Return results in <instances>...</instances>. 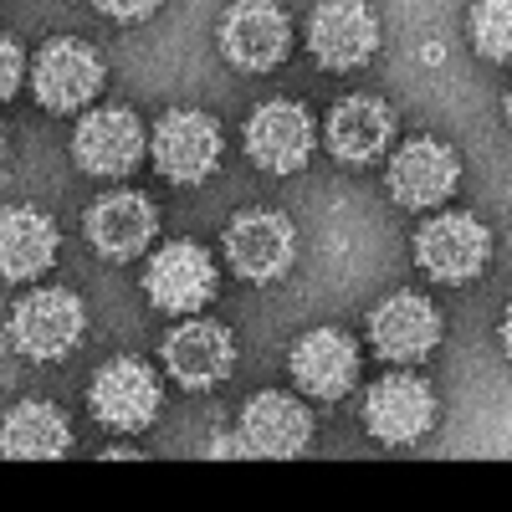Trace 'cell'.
Listing matches in <instances>:
<instances>
[{
    "label": "cell",
    "mask_w": 512,
    "mask_h": 512,
    "mask_svg": "<svg viewBox=\"0 0 512 512\" xmlns=\"http://www.w3.org/2000/svg\"><path fill=\"white\" fill-rule=\"evenodd\" d=\"M82 328H88V313H82V297L67 287H36L11 308V344L36 364L67 359L82 344Z\"/></svg>",
    "instance_id": "1"
},
{
    "label": "cell",
    "mask_w": 512,
    "mask_h": 512,
    "mask_svg": "<svg viewBox=\"0 0 512 512\" xmlns=\"http://www.w3.org/2000/svg\"><path fill=\"white\" fill-rule=\"evenodd\" d=\"M415 262L425 277H436L446 287H461L487 272L492 262V231L477 216H461V210H446V216H431L415 231Z\"/></svg>",
    "instance_id": "2"
},
{
    "label": "cell",
    "mask_w": 512,
    "mask_h": 512,
    "mask_svg": "<svg viewBox=\"0 0 512 512\" xmlns=\"http://www.w3.org/2000/svg\"><path fill=\"white\" fill-rule=\"evenodd\" d=\"M88 405H93V420L103 431H118V436H139L159 420V405H164V390H159V374L144 364V359H113L93 374V390H88Z\"/></svg>",
    "instance_id": "3"
},
{
    "label": "cell",
    "mask_w": 512,
    "mask_h": 512,
    "mask_svg": "<svg viewBox=\"0 0 512 512\" xmlns=\"http://www.w3.org/2000/svg\"><path fill=\"white\" fill-rule=\"evenodd\" d=\"M221 123L200 108H169L154 123V169L169 185H200L221 164Z\"/></svg>",
    "instance_id": "4"
},
{
    "label": "cell",
    "mask_w": 512,
    "mask_h": 512,
    "mask_svg": "<svg viewBox=\"0 0 512 512\" xmlns=\"http://www.w3.org/2000/svg\"><path fill=\"white\" fill-rule=\"evenodd\" d=\"M436 425V390L420 374H384L364 390V431L384 446H410Z\"/></svg>",
    "instance_id": "5"
},
{
    "label": "cell",
    "mask_w": 512,
    "mask_h": 512,
    "mask_svg": "<svg viewBox=\"0 0 512 512\" xmlns=\"http://www.w3.org/2000/svg\"><path fill=\"white\" fill-rule=\"evenodd\" d=\"M103 88V57L77 36H57L36 52L31 67V93L47 113H77L88 108Z\"/></svg>",
    "instance_id": "6"
},
{
    "label": "cell",
    "mask_w": 512,
    "mask_h": 512,
    "mask_svg": "<svg viewBox=\"0 0 512 512\" xmlns=\"http://www.w3.org/2000/svg\"><path fill=\"white\" fill-rule=\"evenodd\" d=\"M226 262L241 282H282L297 262V231L277 210H246L226 226Z\"/></svg>",
    "instance_id": "7"
},
{
    "label": "cell",
    "mask_w": 512,
    "mask_h": 512,
    "mask_svg": "<svg viewBox=\"0 0 512 512\" xmlns=\"http://www.w3.org/2000/svg\"><path fill=\"white\" fill-rule=\"evenodd\" d=\"M144 149H149V134H144V123L128 108H98V113L77 118L72 159H77V169H88V175H98V180L134 175Z\"/></svg>",
    "instance_id": "8"
},
{
    "label": "cell",
    "mask_w": 512,
    "mask_h": 512,
    "mask_svg": "<svg viewBox=\"0 0 512 512\" xmlns=\"http://www.w3.org/2000/svg\"><path fill=\"white\" fill-rule=\"evenodd\" d=\"M221 57L241 72H272L292 52V21L272 0H236L221 16Z\"/></svg>",
    "instance_id": "9"
},
{
    "label": "cell",
    "mask_w": 512,
    "mask_h": 512,
    "mask_svg": "<svg viewBox=\"0 0 512 512\" xmlns=\"http://www.w3.org/2000/svg\"><path fill=\"white\" fill-rule=\"evenodd\" d=\"M144 292L159 313L190 318L216 297V262H210V251L195 246V241H169V246L154 251V262L144 272Z\"/></svg>",
    "instance_id": "10"
},
{
    "label": "cell",
    "mask_w": 512,
    "mask_h": 512,
    "mask_svg": "<svg viewBox=\"0 0 512 512\" xmlns=\"http://www.w3.org/2000/svg\"><path fill=\"white\" fill-rule=\"evenodd\" d=\"M308 52L328 72H359L379 52V16L364 0H323L308 16Z\"/></svg>",
    "instance_id": "11"
},
{
    "label": "cell",
    "mask_w": 512,
    "mask_h": 512,
    "mask_svg": "<svg viewBox=\"0 0 512 512\" xmlns=\"http://www.w3.org/2000/svg\"><path fill=\"white\" fill-rule=\"evenodd\" d=\"M292 379L308 400H349L359 384V344L344 328H313L292 344Z\"/></svg>",
    "instance_id": "12"
},
{
    "label": "cell",
    "mask_w": 512,
    "mask_h": 512,
    "mask_svg": "<svg viewBox=\"0 0 512 512\" xmlns=\"http://www.w3.org/2000/svg\"><path fill=\"white\" fill-rule=\"evenodd\" d=\"M369 344L390 364H420L441 344V313L431 297L420 292H395L369 313Z\"/></svg>",
    "instance_id": "13"
},
{
    "label": "cell",
    "mask_w": 512,
    "mask_h": 512,
    "mask_svg": "<svg viewBox=\"0 0 512 512\" xmlns=\"http://www.w3.org/2000/svg\"><path fill=\"white\" fill-rule=\"evenodd\" d=\"M313 139V118L287 98H272L246 118V154L267 175H297L313 154Z\"/></svg>",
    "instance_id": "14"
},
{
    "label": "cell",
    "mask_w": 512,
    "mask_h": 512,
    "mask_svg": "<svg viewBox=\"0 0 512 512\" xmlns=\"http://www.w3.org/2000/svg\"><path fill=\"white\" fill-rule=\"evenodd\" d=\"M461 180V159L441 139H410L390 159V195L405 210H436L456 195Z\"/></svg>",
    "instance_id": "15"
},
{
    "label": "cell",
    "mask_w": 512,
    "mask_h": 512,
    "mask_svg": "<svg viewBox=\"0 0 512 512\" xmlns=\"http://www.w3.org/2000/svg\"><path fill=\"white\" fill-rule=\"evenodd\" d=\"M164 369L185 390H216L236 369V338L210 318H190L164 338Z\"/></svg>",
    "instance_id": "16"
},
{
    "label": "cell",
    "mask_w": 512,
    "mask_h": 512,
    "mask_svg": "<svg viewBox=\"0 0 512 512\" xmlns=\"http://www.w3.org/2000/svg\"><path fill=\"white\" fill-rule=\"evenodd\" d=\"M313 441V415L303 400H292L282 390L251 395L241 410V451L251 456H303Z\"/></svg>",
    "instance_id": "17"
},
{
    "label": "cell",
    "mask_w": 512,
    "mask_h": 512,
    "mask_svg": "<svg viewBox=\"0 0 512 512\" xmlns=\"http://www.w3.org/2000/svg\"><path fill=\"white\" fill-rule=\"evenodd\" d=\"M154 236H159V210L139 190L103 195L88 210V241H93L98 256H108V262H134L139 251L154 246Z\"/></svg>",
    "instance_id": "18"
},
{
    "label": "cell",
    "mask_w": 512,
    "mask_h": 512,
    "mask_svg": "<svg viewBox=\"0 0 512 512\" xmlns=\"http://www.w3.org/2000/svg\"><path fill=\"white\" fill-rule=\"evenodd\" d=\"M328 149L344 164H374L395 139V118L379 98H344L328 113Z\"/></svg>",
    "instance_id": "19"
},
{
    "label": "cell",
    "mask_w": 512,
    "mask_h": 512,
    "mask_svg": "<svg viewBox=\"0 0 512 512\" xmlns=\"http://www.w3.org/2000/svg\"><path fill=\"white\" fill-rule=\"evenodd\" d=\"M0 262H6V282H31L52 272L57 262V226L31 205H11L6 226H0Z\"/></svg>",
    "instance_id": "20"
},
{
    "label": "cell",
    "mask_w": 512,
    "mask_h": 512,
    "mask_svg": "<svg viewBox=\"0 0 512 512\" xmlns=\"http://www.w3.org/2000/svg\"><path fill=\"white\" fill-rule=\"evenodd\" d=\"M67 446H72V425L47 400H21L6 415V431H0V451L11 461H52L67 456Z\"/></svg>",
    "instance_id": "21"
},
{
    "label": "cell",
    "mask_w": 512,
    "mask_h": 512,
    "mask_svg": "<svg viewBox=\"0 0 512 512\" xmlns=\"http://www.w3.org/2000/svg\"><path fill=\"white\" fill-rule=\"evenodd\" d=\"M472 47L487 62H512V0H477L472 6Z\"/></svg>",
    "instance_id": "22"
},
{
    "label": "cell",
    "mask_w": 512,
    "mask_h": 512,
    "mask_svg": "<svg viewBox=\"0 0 512 512\" xmlns=\"http://www.w3.org/2000/svg\"><path fill=\"white\" fill-rule=\"evenodd\" d=\"M93 6L108 16V21H123V26H134V21H144V16H154L164 0H93Z\"/></svg>",
    "instance_id": "23"
},
{
    "label": "cell",
    "mask_w": 512,
    "mask_h": 512,
    "mask_svg": "<svg viewBox=\"0 0 512 512\" xmlns=\"http://www.w3.org/2000/svg\"><path fill=\"white\" fill-rule=\"evenodd\" d=\"M0 52H6V72H0V93H6V98H16V93H21V77H26L21 41H11V36H6V47H0Z\"/></svg>",
    "instance_id": "24"
},
{
    "label": "cell",
    "mask_w": 512,
    "mask_h": 512,
    "mask_svg": "<svg viewBox=\"0 0 512 512\" xmlns=\"http://www.w3.org/2000/svg\"><path fill=\"white\" fill-rule=\"evenodd\" d=\"M502 349H507V359H512V303H507V313H502Z\"/></svg>",
    "instance_id": "25"
},
{
    "label": "cell",
    "mask_w": 512,
    "mask_h": 512,
    "mask_svg": "<svg viewBox=\"0 0 512 512\" xmlns=\"http://www.w3.org/2000/svg\"><path fill=\"white\" fill-rule=\"evenodd\" d=\"M507 123H512V88H507Z\"/></svg>",
    "instance_id": "26"
}]
</instances>
